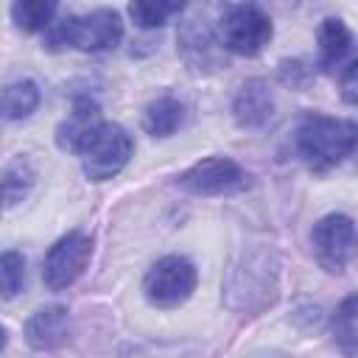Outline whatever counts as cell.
I'll return each instance as SVG.
<instances>
[{
	"label": "cell",
	"instance_id": "1",
	"mask_svg": "<svg viewBox=\"0 0 358 358\" xmlns=\"http://www.w3.org/2000/svg\"><path fill=\"white\" fill-rule=\"evenodd\" d=\"M296 148L313 171H327L358 148V123L310 112L296 129Z\"/></svg>",
	"mask_w": 358,
	"mask_h": 358
},
{
	"label": "cell",
	"instance_id": "13",
	"mask_svg": "<svg viewBox=\"0 0 358 358\" xmlns=\"http://www.w3.org/2000/svg\"><path fill=\"white\" fill-rule=\"evenodd\" d=\"M352 48V36L338 17H327L319 28V67L330 73Z\"/></svg>",
	"mask_w": 358,
	"mask_h": 358
},
{
	"label": "cell",
	"instance_id": "18",
	"mask_svg": "<svg viewBox=\"0 0 358 358\" xmlns=\"http://www.w3.org/2000/svg\"><path fill=\"white\" fill-rule=\"evenodd\" d=\"M34 182V171L28 168V162L17 159L11 165H6L3 171V199H6V207H14L17 201H22V196L28 193Z\"/></svg>",
	"mask_w": 358,
	"mask_h": 358
},
{
	"label": "cell",
	"instance_id": "9",
	"mask_svg": "<svg viewBox=\"0 0 358 358\" xmlns=\"http://www.w3.org/2000/svg\"><path fill=\"white\" fill-rule=\"evenodd\" d=\"M176 42H179V56L193 73H215L227 62L221 39H215L213 28L199 17H187L179 25Z\"/></svg>",
	"mask_w": 358,
	"mask_h": 358
},
{
	"label": "cell",
	"instance_id": "19",
	"mask_svg": "<svg viewBox=\"0 0 358 358\" xmlns=\"http://www.w3.org/2000/svg\"><path fill=\"white\" fill-rule=\"evenodd\" d=\"M182 11V3H148V0H137L129 6V14L131 20L140 25V28H157V25H165L168 17L179 14Z\"/></svg>",
	"mask_w": 358,
	"mask_h": 358
},
{
	"label": "cell",
	"instance_id": "6",
	"mask_svg": "<svg viewBox=\"0 0 358 358\" xmlns=\"http://www.w3.org/2000/svg\"><path fill=\"white\" fill-rule=\"evenodd\" d=\"M310 243L324 271L330 274L344 271V266L358 255V232H355L352 218H347L344 213H330L319 218L310 232Z\"/></svg>",
	"mask_w": 358,
	"mask_h": 358
},
{
	"label": "cell",
	"instance_id": "15",
	"mask_svg": "<svg viewBox=\"0 0 358 358\" xmlns=\"http://www.w3.org/2000/svg\"><path fill=\"white\" fill-rule=\"evenodd\" d=\"M36 106H39V87L31 78H20V81L6 84L3 101H0L6 120H25L34 115Z\"/></svg>",
	"mask_w": 358,
	"mask_h": 358
},
{
	"label": "cell",
	"instance_id": "16",
	"mask_svg": "<svg viewBox=\"0 0 358 358\" xmlns=\"http://www.w3.org/2000/svg\"><path fill=\"white\" fill-rule=\"evenodd\" d=\"M333 338L338 350L350 358L358 355V294H350L341 299V305L333 313Z\"/></svg>",
	"mask_w": 358,
	"mask_h": 358
},
{
	"label": "cell",
	"instance_id": "20",
	"mask_svg": "<svg viewBox=\"0 0 358 358\" xmlns=\"http://www.w3.org/2000/svg\"><path fill=\"white\" fill-rule=\"evenodd\" d=\"M0 285H3V299H14L25 285V257L14 249L3 252L0 257Z\"/></svg>",
	"mask_w": 358,
	"mask_h": 358
},
{
	"label": "cell",
	"instance_id": "22",
	"mask_svg": "<svg viewBox=\"0 0 358 358\" xmlns=\"http://www.w3.org/2000/svg\"><path fill=\"white\" fill-rule=\"evenodd\" d=\"M338 92L347 103H358V62H350L341 73V81H338Z\"/></svg>",
	"mask_w": 358,
	"mask_h": 358
},
{
	"label": "cell",
	"instance_id": "10",
	"mask_svg": "<svg viewBox=\"0 0 358 358\" xmlns=\"http://www.w3.org/2000/svg\"><path fill=\"white\" fill-rule=\"evenodd\" d=\"M101 106L90 98V95H78L73 101V109L70 115L59 123L56 129V143L62 151H73V154H81L84 145L90 143V137L101 129Z\"/></svg>",
	"mask_w": 358,
	"mask_h": 358
},
{
	"label": "cell",
	"instance_id": "17",
	"mask_svg": "<svg viewBox=\"0 0 358 358\" xmlns=\"http://www.w3.org/2000/svg\"><path fill=\"white\" fill-rule=\"evenodd\" d=\"M56 14V3L53 0H22L11 6V17L17 22V28L34 34V31H45L50 25Z\"/></svg>",
	"mask_w": 358,
	"mask_h": 358
},
{
	"label": "cell",
	"instance_id": "11",
	"mask_svg": "<svg viewBox=\"0 0 358 358\" xmlns=\"http://www.w3.org/2000/svg\"><path fill=\"white\" fill-rule=\"evenodd\" d=\"M274 115V98H271V90L263 78H252L246 81L235 101H232V117L241 129H260L271 120Z\"/></svg>",
	"mask_w": 358,
	"mask_h": 358
},
{
	"label": "cell",
	"instance_id": "4",
	"mask_svg": "<svg viewBox=\"0 0 358 358\" xmlns=\"http://www.w3.org/2000/svg\"><path fill=\"white\" fill-rule=\"evenodd\" d=\"M131 137L117 123H101V129L90 137V143L81 151V168L84 176L92 182H106L117 176L129 157H131Z\"/></svg>",
	"mask_w": 358,
	"mask_h": 358
},
{
	"label": "cell",
	"instance_id": "7",
	"mask_svg": "<svg viewBox=\"0 0 358 358\" xmlns=\"http://www.w3.org/2000/svg\"><path fill=\"white\" fill-rule=\"evenodd\" d=\"M90 257H92V238L87 232H67L62 235L45 255V263H42V280L50 291H62L67 285H73L84 268L90 266Z\"/></svg>",
	"mask_w": 358,
	"mask_h": 358
},
{
	"label": "cell",
	"instance_id": "21",
	"mask_svg": "<svg viewBox=\"0 0 358 358\" xmlns=\"http://www.w3.org/2000/svg\"><path fill=\"white\" fill-rule=\"evenodd\" d=\"M123 358H201L193 344H140L131 347Z\"/></svg>",
	"mask_w": 358,
	"mask_h": 358
},
{
	"label": "cell",
	"instance_id": "8",
	"mask_svg": "<svg viewBox=\"0 0 358 358\" xmlns=\"http://www.w3.org/2000/svg\"><path fill=\"white\" fill-rule=\"evenodd\" d=\"M179 185L196 196H229L249 185V173L229 157H207L196 165H190Z\"/></svg>",
	"mask_w": 358,
	"mask_h": 358
},
{
	"label": "cell",
	"instance_id": "2",
	"mask_svg": "<svg viewBox=\"0 0 358 358\" xmlns=\"http://www.w3.org/2000/svg\"><path fill=\"white\" fill-rule=\"evenodd\" d=\"M123 36V22L120 14L112 8H95L90 14H70L62 22H56V28L48 34V48L59 50V48H78L84 53H98V50H109L120 42Z\"/></svg>",
	"mask_w": 358,
	"mask_h": 358
},
{
	"label": "cell",
	"instance_id": "3",
	"mask_svg": "<svg viewBox=\"0 0 358 358\" xmlns=\"http://www.w3.org/2000/svg\"><path fill=\"white\" fill-rule=\"evenodd\" d=\"M271 39V20L260 6L235 3L221 14V45L238 56H257Z\"/></svg>",
	"mask_w": 358,
	"mask_h": 358
},
{
	"label": "cell",
	"instance_id": "14",
	"mask_svg": "<svg viewBox=\"0 0 358 358\" xmlns=\"http://www.w3.org/2000/svg\"><path fill=\"white\" fill-rule=\"evenodd\" d=\"M182 123H185V106L171 95L151 101L145 109V117H143L145 131L154 137H171Z\"/></svg>",
	"mask_w": 358,
	"mask_h": 358
},
{
	"label": "cell",
	"instance_id": "12",
	"mask_svg": "<svg viewBox=\"0 0 358 358\" xmlns=\"http://www.w3.org/2000/svg\"><path fill=\"white\" fill-rule=\"evenodd\" d=\"M70 336V316L62 305H48L25 322V341L34 350H59Z\"/></svg>",
	"mask_w": 358,
	"mask_h": 358
},
{
	"label": "cell",
	"instance_id": "5",
	"mask_svg": "<svg viewBox=\"0 0 358 358\" xmlns=\"http://www.w3.org/2000/svg\"><path fill=\"white\" fill-rule=\"evenodd\" d=\"M143 291L151 305L176 308L196 291V266L182 255H165L148 268Z\"/></svg>",
	"mask_w": 358,
	"mask_h": 358
}]
</instances>
